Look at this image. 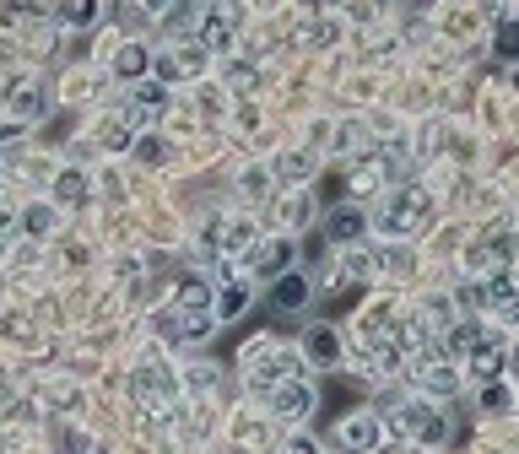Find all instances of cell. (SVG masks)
Returning a JSON list of instances; mask_svg holds the SVG:
<instances>
[{
	"instance_id": "ac0fdd59",
	"label": "cell",
	"mask_w": 519,
	"mask_h": 454,
	"mask_svg": "<svg viewBox=\"0 0 519 454\" xmlns=\"http://www.w3.org/2000/svg\"><path fill=\"white\" fill-rule=\"evenodd\" d=\"M476 406H482V411H503V406H509V390H503V384H482Z\"/></svg>"
},
{
	"instance_id": "52a82bcc",
	"label": "cell",
	"mask_w": 519,
	"mask_h": 454,
	"mask_svg": "<svg viewBox=\"0 0 519 454\" xmlns=\"http://www.w3.org/2000/svg\"><path fill=\"white\" fill-rule=\"evenodd\" d=\"M303 357H309L314 368H341V330L336 325H314L309 336H303Z\"/></svg>"
},
{
	"instance_id": "8fae6325",
	"label": "cell",
	"mask_w": 519,
	"mask_h": 454,
	"mask_svg": "<svg viewBox=\"0 0 519 454\" xmlns=\"http://www.w3.org/2000/svg\"><path fill=\"white\" fill-rule=\"evenodd\" d=\"M325 233H330V244H357V238L368 233V217L357 206H336L325 217Z\"/></svg>"
},
{
	"instance_id": "30bf717a",
	"label": "cell",
	"mask_w": 519,
	"mask_h": 454,
	"mask_svg": "<svg viewBox=\"0 0 519 454\" xmlns=\"http://www.w3.org/2000/svg\"><path fill=\"white\" fill-rule=\"evenodd\" d=\"M211 298H217V292H211V282L206 276H179V292H173V309L179 314H211Z\"/></svg>"
},
{
	"instance_id": "277c9868",
	"label": "cell",
	"mask_w": 519,
	"mask_h": 454,
	"mask_svg": "<svg viewBox=\"0 0 519 454\" xmlns=\"http://www.w3.org/2000/svg\"><path fill=\"white\" fill-rule=\"evenodd\" d=\"M265 406H271L276 417H287V422H303V417H309V411L319 406V390L298 373V379H282V384H276V390L265 395Z\"/></svg>"
},
{
	"instance_id": "ba28073f",
	"label": "cell",
	"mask_w": 519,
	"mask_h": 454,
	"mask_svg": "<svg viewBox=\"0 0 519 454\" xmlns=\"http://www.w3.org/2000/svg\"><path fill=\"white\" fill-rule=\"evenodd\" d=\"M249 298H255V287H249V282H222L217 298H211V319H217V325H233V319H244Z\"/></svg>"
},
{
	"instance_id": "9c48e42d",
	"label": "cell",
	"mask_w": 519,
	"mask_h": 454,
	"mask_svg": "<svg viewBox=\"0 0 519 454\" xmlns=\"http://www.w3.org/2000/svg\"><path fill=\"white\" fill-rule=\"evenodd\" d=\"M249 265H255L260 276H287L292 271V238H271V244H255L249 249Z\"/></svg>"
},
{
	"instance_id": "7c38bea8",
	"label": "cell",
	"mask_w": 519,
	"mask_h": 454,
	"mask_svg": "<svg viewBox=\"0 0 519 454\" xmlns=\"http://www.w3.org/2000/svg\"><path fill=\"white\" fill-rule=\"evenodd\" d=\"M465 373H471L476 384H498V373H503V346L487 336V341L476 346L471 357H465Z\"/></svg>"
},
{
	"instance_id": "8992f818",
	"label": "cell",
	"mask_w": 519,
	"mask_h": 454,
	"mask_svg": "<svg viewBox=\"0 0 519 454\" xmlns=\"http://www.w3.org/2000/svg\"><path fill=\"white\" fill-rule=\"evenodd\" d=\"M309 298H314V282L303 271H287V276H276V282H271V309L276 314H303V309H309Z\"/></svg>"
},
{
	"instance_id": "5bb4252c",
	"label": "cell",
	"mask_w": 519,
	"mask_h": 454,
	"mask_svg": "<svg viewBox=\"0 0 519 454\" xmlns=\"http://www.w3.org/2000/svg\"><path fill=\"white\" fill-rule=\"evenodd\" d=\"M233 11H206V17H201V38H195V44H201L206 49V55H211V49H228V38H233Z\"/></svg>"
},
{
	"instance_id": "ffe728a7",
	"label": "cell",
	"mask_w": 519,
	"mask_h": 454,
	"mask_svg": "<svg viewBox=\"0 0 519 454\" xmlns=\"http://www.w3.org/2000/svg\"><path fill=\"white\" fill-rule=\"evenodd\" d=\"M60 195H65V200L82 195V173H65V179H60Z\"/></svg>"
},
{
	"instance_id": "4fadbf2b",
	"label": "cell",
	"mask_w": 519,
	"mask_h": 454,
	"mask_svg": "<svg viewBox=\"0 0 519 454\" xmlns=\"http://www.w3.org/2000/svg\"><path fill=\"white\" fill-rule=\"evenodd\" d=\"M146 71H152V49H146V44H119V55H114V76H119V82L136 87Z\"/></svg>"
},
{
	"instance_id": "5b68a950",
	"label": "cell",
	"mask_w": 519,
	"mask_h": 454,
	"mask_svg": "<svg viewBox=\"0 0 519 454\" xmlns=\"http://www.w3.org/2000/svg\"><path fill=\"white\" fill-rule=\"evenodd\" d=\"M417 390L428 400H449L460 390V368L444 363V357H422V363H417Z\"/></svg>"
},
{
	"instance_id": "44dd1931",
	"label": "cell",
	"mask_w": 519,
	"mask_h": 454,
	"mask_svg": "<svg viewBox=\"0 0 519 454\" xmlns=\"http://www.w3.org/2000/svg\"><path fill=\"white\" fill-rule=\"evenodd\" d=\"M287 454H319L314 438H287Z\"/></svg>"
},
{
	"instance_id": "6da1fadb",
	"label": "cell",
	"mask_w": 519,
	"mask_h": 454,
	"mask_svg": "<svg viewBox=\"0 0 519 454\" xmlns=\"http://www.w3.org/2000/svg\"><path fill=\"white\" fill-rule=\"evenodd\" d=\"M428 211H433V200L417 190V184H406V190H395L390 200H384V211L374 217L379 233H390V238H406V233H417L422 222H428Z\"/></svg>"
},
{
	"instance_id": "d6986e66",
	"label": "cell",
	"mask_w": 519,
	"mask_h": 454,
	"mask_svg": "<svg viewBox=\"0 0 519 454\" xmlns=\"http://www.w3.org/2000/svg\"><path fill=\"white\" fill-rule=\"evenodd\" d=\"M498 55L519 60V22H503V33H498Z\"/></svg>"
},
{
	"instance_id": "e0dca14e",
	"label": "cell",
	"mask_w": 519,
	"mask_h": 454,
	"mask_svg": "<svg viewBox=\"0 0 519 454\" xmlns=\"http://www.w3.org/2000/svg\"><path fill=\"white\" fill-rule=\"evenodd\" d=\"M22 233H28V238L55 233V206H28V211H22Z\"/></svg>"
},
{
	"instance_id": "3957f363",
	"label": "cell",
	"mask_w": 519,
	"mask_h": 454,
	"mask_svg": "<svg viewBox=\"0 0 519 454\" xmlns=\"http://www.w3.org/2000/svg\"><path fill=\"white\" fill-rule=\"evenodd\" d=\"M379 417L374 411H357V417H341L336 427H330V444H336L341 454H374L379 449Z\"/></svg>"
},
{
	"instance_id": "9a60e30c",
	"label": "cell",
	"mask_w": 519,
	"mask_h": 454,
	"mask_svg": "<svg viewBox=\"0 0 519 454\" xmlns=\"http://www.w3.org/2000/svg\"><path fill=\"white\" fill-rule=\"evenodd\" d=\"M130 98H136V109H141V114L168 109V87H163V82H136V87H130Z\"/></svg>"
},
{
	"instance_id": "7a4b0ae2",
	"label": "cell",
	"mask_w": 519,
	"mask_h": 454,
	"mask_svg": "<svg viewBox=\"0 0 519 454\" xmlns=\"http://www.w3.org/2000/svg\"><path fill=\"white\" fill-rule=\"evenodd\" d=\"M395 427L411 438V444H422V449H438L449 438V417L433 406V400H411V406L395 411Z\"/></svg>"
},
{
	"instance_id": "7402d4cb",
	"label": "cell",
	"mask_w": 519,
	"mask_h": 454,
	"mask_svg": "<svg viewBox=\"0 0 519 454\" xmlns=\"http://www.w3.org/2000/svg\"><path fill=\"white\" fill-rule=\"evenodd\" d=\"M514 87H519V65H514Z\"/></svg>"
},
{
	"instance_id": "2e32d148",
	"label": "cell",
	"mask_w": 519,
	"mask_h": 454,
	"mask_svg": "<svg viewBox=\"0 0 519 454\" xmlns=\"http://www.w3.org/2000/svg\"><path fill=\"white\" fill-rule=\"evenodd\" d=\"M55 17H60V22H71V28H92V22L103 17V6H98V0H71V6H60V11H55Z\"/></svg>"
}]
</instances>
